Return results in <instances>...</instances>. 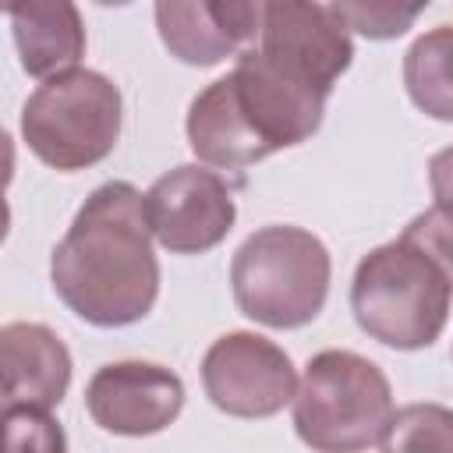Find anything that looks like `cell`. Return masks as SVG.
I'll return each instance as SVG.
<instances>
[{
	"label": "cell",
	"mask_w": 453,
	"mask_h": 453,
	"mask_svg": "<svg viewBox=\"0 0 453 453\" xmlns=\"http://www.w3.org/2000/svg\"><path fill=\"white\" fill-rule=\"evenodd\" d=\"M57 297L85 322L117 329L145 319L159 297V262L145 195L127 180L99 184L50 255Z\"/></svg>",
	"instance_id": "obj_1"
},
{
	"label": "cell",
	"mask_w": 453,
	"mask_h": 453,
	"mask_svg": "<svg viewBox=\"0 0 453 453\" xmlns=\"http://www.w3.org/2000/svg\"><path fill=\"white\" fill-rule=\"evenodd\" d=\"M449 297V219L442 205L411 219L396 241L372 248L350 280L357 326L396 350L432 347L446 329Z\"/></svg>",
	"instance_id": "obj_2"
},
{
	"label": "cell",
	"mask_w": 453,
	"mask_h": 453,
	"mask_svg": "<svg viewBox=\"0 0 453 453\" xmlns=\"http://www.w3.org/2000/svg\"><path fill=\"white\" fill-rule=\"evenodd\" d=\"M329 248L304 226L273 223L255 230L230 262L241 315L269 329H297L319 319L329 297Z\"/></svg>",
	"instance_id": "obj_3"
},
{
	"label": "cell",
	"mask_w": 453,
	"mask_h": 453,
	"mask_svg": "<svg viewBox=\"0 0 453 453\" xmlns=\"http://www.w3.org/2000/svg\"><path fill=\"white\" fill-rule=\"evenodd\" d=\"M389 414L386 372L354 350H319L294 389V432L315 453H365Z\"/></svg>",
	"instance_id": "obj_4"
},
{
	"label": "cell",
	"mask_w": 453,
	"mask_h": 453,
	"mask_svg": "<svg viewBox=\"0 0 453 453\" xmlns=\"http://www.w3.org/2000/svg\"><path fill=\"white\" fill-rule=\"evenodd\" d=\"M120 120V88L92 67H71L46 78L25 99L21 138L46 166L74 173L103 163L113 152Z\"/></svg>",
	"instance_id": "obj_5"
},
{
	"label": "cell",
	"mask_w": 453,
	"mask_h": 453,
	"mask_svg": "<svg viewBox=\"0 0 453 453\" xmlns=\"http://www.w3.org/2000/svg\"><path fill=\"white\" fill-rule=\"evenodd\" d=\"M202 386L212 407L230 418H273L294 400L297 372L280 343L234 329L209 343Z\"/></svg>",
	"instance_id": "obj_6"
},
{
	"label": "cell",
	"mask_w": 453,
	"mask_h": 453,
	"mask_svg": "<svg viewBox=\"0 0 453 453\" xmlns=\"http://www.w3.org/2000/svg\"><path fill=\"white\" fill-rule=\"evenodd\" d=\"M145 219L166 251L202 255L234 230V184L202 163H180L145 191Z\"/></svg>",
	"instance_id": "obj_7"
},
{
	"label": "cell",
	"mask_w": 453,
	"mask_h": 453,
	"mask_svg": "<svg viewBox=\"0 0 453 453\" xmlns=\"http://www.w3.org/2000/svg\"><path fill=\"white\" fill-rule=\"evenodd\" d=\"M258 53L283 74L329 96L354 60V39L329 4L273 0L262 4Z\"/></svg>",
	"instance_id": "obj_8"
},
{
	"label": "cell",
	"mask_w": 453,
	"mask_h": 453,
	"mask_svg": "<svg viewBox=\"0 0 453 453\" xmlns=\"http://www.w3.org/2000/svg\"><path fill=\"white\" fill-rule=\"evenodd\" d=\"M85 407L103 432L156 435L184 411V382L156 361H110L85 386Z\"/></svg>",
	"instance_id": "obj_9"
},
{
	"label": "cell",
	"mask_w": 453,
	"mask_h": 453,
	"mask_svg": "<svg viewBox=\"0 0 453 453\" xmlns=\"http://www.w3.org/2000/svg\"><path fill=\"white\" fill-rule=\"evenodd\" d=\"M226 78L237 110L244 113L258 142L269 149V156L301 145L319 131L326 113V96L273 67L258 50H241Z\"/></svg>",
	"instance_id": "obj_10"
},
{
	"label": "cell",
	"mask_w": 453,
	"mask_h": 453,
	"mask_svg": "<svg viewBox=\"0 0 453 453\" xmlns=\"http://www.w3.org/2000/svg\"><path fill=\"white\" fill-rule=\"evenodd\" d=\"M262 4L241 0H163L156 28L163 46L191 67H212L255 42Z\"/></svg>",
	"instance_id": "obj_11"
},
{
	"label": "cell",
	"mask_w": 453,
	"mask_h": 453,
	"mask_svg": "<svg viewBox=\"0 0 453 453\" xmlns=\"http://www.w3.org/2000/svg\"><path fill=\"white\" fill-rule=\"evenodd\" d=\"M71 350L42 322L0 326V411H50L67 396Z\"/></svg>",
	"instance_id": "obj_12"
},
{
	"label": "cell",
	"mask_w": 453,
	"mask_h": 453,
	"mask_svg": "<svg viewBox=\"0 0 453 453\" xmlns=\"http://www.w3.org/2000/svg\"><path fill=\"white\" fill-rule=\"evenodd\" d=\"M188 145L209 170H244L269 156V149L258 142L244 113L237 110L230 78L209 81L188 106Z\"/></svg>",
	"instance_id": "obj_13"
},
{
	"label": "cell",
	"mask_w": 453,
	"mask_h": 453,
	"mask_svg": "<svg viewBox=\"0 0 453 453\" xmlns=\"http://www.w3.org/2000/svg\"><path fill=\"white\" fill-rule=\"evenodd\" d=\"M7 14L25 74L46 81L60 71L78 67V60L85 57V21L71 0L11 4Z\"/></svg>",
	"instance_id": "obj_14"
},
{
	"label": "cell",
	"mask_w": 453,
	"mask_h": 453,
	"mask_svg": "<svg viewBox=\"0 0 453 453\" xmlns=\"http://www.w3.org/2000/svg\"><path fill=\"white\" fill-rule=\"evenodd\" d=\"M449 39H453L449 25H435L428 35L414 39V46L403 57L407 92L435 120L453 117V103H449Z\"/></svg>",
	"instance_id": "obj_15"
},
{
	"label": "cell",
	"mask_w": 453,
	"mask_h": 453,
	"mask_svg": "<svg viewBox=\"0 0 453 453\" xmlns=\"http://www.w3.org/2000/svg\"><path fill=\"white\" fill-rule=\"evenodd\" d=\"M379 453H453V411L446 403H407L379 432Z\"/></svg>",
	"instance_id": "obj_16"
},
{
	"label": "cell",
	"mask_w": 453,
	"mask_h": 453,
	"mask_svg": "<svg viewBox=\"0 0 453 453\" xmlns=\"http://www.w3.org/2000/svg\"><path fill=\"white\" fill-rule=\"evenodd\" d=\"M0 453H67L64 425L39 407L0 411Z\"/></svg>",
	"instance_id": "obj_17"
},
{
	"label": "cell",
	"mask_w": 453,
	"mask_h": 453,
	"mask_svg": "<svg viewBox=\"0 0 453 453\" xmlns=\"http://www.w3.org/2000/svg\"><path fill=\"white\" fill-rule=\"evenodd\" d=\"M329 7L347 25V32H361L365 39H396L425 11V4H389V0H379V4H365V0L361 4H329Z\"/></svg>",
	"instance_id": "obj_18"
},
{
	"label": "cell",
	"mask_w": 453,
	"mask_h": 453,
	"mask_svg": "<svg viewBox=\"0 0 453 453\" xmlns=\"http://www.w3.org/2000/svg\"><path fill=\"white\" fill-rule=\"evenodd\" d=\"M11 177H14V138L7 134V127H0V244L7 241V230H11V205L4 198Z\"/></svg>",
	"instance_id": "obj_19"
}]
</instances>
